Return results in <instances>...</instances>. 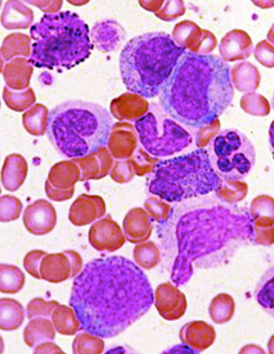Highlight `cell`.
Segmentation results:
<instances>
[{
    "instance_id": "25",
    "label": "cell",
    "mask_w": 274,
    "mask_h": 354,
    "mask_svg": "<svg viewBox=\"0 0 274 354\" xmlns=\"http://www.w3.org/2000/svg\"><path fill=\"white\" fill-rule=\"evenodd\" d=\"M23 306L14 299L2 298L0 301V328L3 331L19 330L24 322Z\"/></svg>"
},
{
    "instance_id": "21",
    "label": "cell",
    "mask_w": 274,
    "mask_h": 354,
    "mask_svg": "<svg viewBox=\"0 0 274 354\" xmlns=\"http://www.w3.org/2000/svg\"><path fill=\"white\" fill-rule=\"evenodd\" d=\"M81 177V170L75 162H60L52 167L47 183L55 189L68 192Z\"/></svg>"
},
{
    "instance_id": "20",
    "label": "cell",
    "mask_w": 274,
    "mask_h": 354,
    "mask_svg": "<svg viewBox=\"0 0 274 354\" xmlns=\"http://www.w3.org/2000/svg\"><path fill=\"white\" fill-rule=\"evenodd\" d=\"M121 127H115L114 131L110 133L109 142V151L112 157L117 160H127L132 157L137 147V139L132 127L129 129H121Z\"/></svg>"
},
{
    "instance_id": "22",
    "label": "cell",
    "mask_w": 274,
    "mask_h": 354,
    "mask_svg": "<svg viewBox=\"0 0 274 354\" xmlns=\"http://www.w3.org/2000/svg\"><path fill=\"white\" fill-rule=\"evenodd\" d=\"M231 80L233 86L238 91L253 93L260 85L261 75L255 65L251 62H243L231 68Z\"/></svg>"
},
{
    "instance_id": "2",
    "label": "cell",
    "mask_w": 274,
    "mask_h": 354,
    "mask_svg": "<svg viewBox=\"0 0 274 354\" xmlns=\"http://www.w3.org/2000/svg\"><path fill=\"white\" fill-rule=\"evenodd\" d=\"M235 91L231 70L219 57L186 52L160 94V105L185 127L200 128L217 120Z\"/></svg>"
},
{
    "instance_id": "3",
    "label": "cell",
    "mask_w": 274,
    "mask_h": 354,
    "mask_svg": "<svg viewBox=\"0 0 274 354\" xmlns=\"http://www.w3.org/2000/svg\"><path fill=\"white\" fill-rule=\"evenodd\" d=\"M241 211L228 208L212 199L188 201L172 208L177 219L178 254L173 263L172 280L184 285L193 275V263L212 252L217 243V231L225 227Z\"/></svg>"
},
{
    "instance_id": "19",
    "label": "cell",
    "mask_w": 274,
    "mask_h": 354,
    "mask_svg": "<svg viewBox=\"0 0 274 354\" xmlns=\"http://www.w3.org/2000/svg\"><path fill=\"white\" fill-rule=\"evenodd\" d=\"M28 172L26 160L19 154L8 156L2 169V185L8 192H17L25 182Z\"/></svg>"
},
{
    "instance_id": "45",
    "label": "cell",
    "mask_w": 274,
    "mask_h": 354,
    "mask_svg": "<svg viewBox=\"0 0 274 354\" xmlns=\"http://www.w3.org/2000/svg\"><path fill=\"white\" fill-rule=\"evenodd\" d=\"M35 353H64L61 348L57 344L52 343V341H48L39 344L34 348Z\"/></svg>"
},
{
    "instance_id": "26",
    "label": "cell",
    "mask_w": 274,
    "mask_h": 354,
    "mask_svg": "<svg viewBox=\"0 0 274 354\" xmlns=\"http://www.w3.org/2000/svg\"><path fill=\"white\" fill-rule=\"evenodd\" d=\"M55 330L62 335L72 336L82 330L81 323L72 306L59 305L51 316Z\"/></svg>"
},
{
    "instance_id": "31",
    "label": "cell",
    "mask_w": 274,
    "mask_h": 354,
    "mask_svg": "<svg viewBox=\"0 0 274 354\" xmlns=\"http://www.w3.org/2000/svg\"><path fill=\"white\" fill-rule=\"evenodd\" d=\"M248 185L239 180L222 179L217 189L215 190L216 197L223 203H237L247 197Z\"/></svg>"
},
{
    "instance_id": "13",
    "label": "cell",
    "mask_w": 274,
    "mask_h": 354,
    "mask_svg": "<svg viewBox=\"0 0 274 354\" xmlns=\"http://www.w3.org/2000/svg\"><path fill=\"white\" fill-rule=\"evenodd\" d=\"M57 222V211L46 200H37L24 211V227L32 235L43 236L52 232Z\"/></svg>"
},
{
    "instance_id": "23",
    "label": "cell",
    "mask_w": 274,
    "mask_h": 354,
    "mask_svg": "<svg viewBox=\"0 0 274 354\" xmlns=\"http://www.w3.org/2000/svg\"><path fill=\"white\" fill-rule=\"evenodd\" d=\"M55 331L52 320L49 318L31 319L24 330V342L29 348H35L39 344L55 340Z\"/></svg>"
},
{
    "instance_id": "35",
    "label": "cell",
    "mask_w": 274,
    "mask_h": 354,
    "mask_svg": "<svg viewBox=\"0 0 274 354\" xmlns=\"http://www.w3.org/2000/svg\"><path fill=\"white\" fill-rule=\"evenodd\" d=\"M59 306L57 301H45L42 298H35L27 305V317L29 320L37 317H51L55 308Z\"/></svg>"
},
{
    "instance_id": "29",
    "label": "cell",
    "mask_w": 274,
    "mask_h": 354,
    "mask_svg": "<svg viewBox=\"0 0 274 354\" xmlns=\"http://www.w3.org/2000/svg\"><path fill=\"white\" fill-rule=\"evenodd\" d=\"M23 271L16 266L1 263L0 266V290L4 295H16L23 288Z\"/></svg>"
},
{
    "instance_id": "14",
    "label": "cell",
    "mask_w": 274,
    "mask_h": 354,
    "mask_svg": "<svg viewBox=\"0 0 274 354\" xmlns=\"http://www.w3.org/2000/svg\"><path fill=\"white\" fill-rule=\"evenodd\" d=\"M106 213V205L99 196L81 195L75 201L69 211L70 222L84 227L99 220Z\"/></svg>"
},
{
    "instance_id": "5",
    "label": "cell",
    "mask_w": 274,
    "mask_h": 354,
    "mask_svg": "<svg viewBox=\"0 0 274 354\" xmlns=\"http://www.w3.org/2000/svg\"><path fill=\"white\" fill-rule=\"evenodd\" d=\"M112 125L106 108L83 100H68L50 112L47 135L60 154L79 159L105 147Z\"/></svg>"
},
{
    "instance_id": "7",
    "label": "cell",
    "mask_w": 274,
    "mask_h": 354,
    "mask_svg": "<svg viewBox=\"0 0 274 354\" xmlns=\"http://www.w3.org/2000/svg\"><path fill=\"white\" fill-rule=\"evenodd\" d=\"M221 183L210 153L204 148L179 157L160 160L149 185L150 193L168 203L201 197L215 192Z\"/></svg>"
},
{
    "instance_id": "27",
    "label": "cell",
    "mask_w": 274,
    "mask_h": 354,
    "mask_svg": "<svg viewBox=\"0 0 274 354\" xmlns=\"http://www.w3.org/2000/svg\"><path fill=\"white\" fill-rule=\"evenodd\" d=\"M203 37V30L197 25L190 21L181 22L175 27L173 32V39L181 47L190 49V52L197 53L201 39Z\"/></svg>"
},
{
    "instance_id": "15",
    "label": "cell",
    "mask_w": 274,
    "mask_h": 354,
    "mask_svg": "<svg viewBox=\"0 0 274 354\" xmlns=\"http://www.w3.org/2000/svg\"><path fill=\"white\" fill-rule=\"evenodd\" d=\"M181 342L195 353H202L215 343L216 333L213 326L204 321H193L181 328Z\"/></svg>"
},
{
    "instance_id": "11",
    "label": "cell",
    "mask_w": 274,
    "mask_h": 354,
    "mask_svg": "<svg viewBox=\"0 0 274 354\" xmlns=\"http://www.w3.org/2000/svg\"><path fill=\"white\" fill-rule=\"evenodd\" d=\"M89 242L100 252H115L125 245L126 238L118 223L107 216L90 227Z\"/></svg>"
},
{
    "instance_id": "36",
    "label": "cell",
    "mask_w": 274,
    "mask_h": 354,
    "mask_svg": "<svg viewBox=\"0 0 274 354\" xmlns=\"http://www.w3.org/2000/svg\"><path fill=\"white\" fill-rule=\"evenodd\" d=\"M130 160L135 174L138 176H144L155 171L157 163L160 162L157 158L150 157L149 153L142 149H138Z\"/></svg>"
},
{
    "instance_id": "12",
    "label": "cell",
    "mask_w": 274,
    "mask_h": 354,
    "mask_svg": "<svg viewBox=\"0 0 274 354\" xmlns=\"http://www.w3.org/2000/svg\"><path fill=\"white\" fill-rule=\"evenodd\" d=\"M155 306L161 317L175 321L185 315L188 304L184 293L168 282L161 283L155 290Z\"/></svg>"
},
{
    "instance_id": "43",
    "label": "cell",
    "mask_w": 274,
    "mask_h": 354,
    "mask_svg": "<svg viewBox=\"0 0 274 354\" xmlns=\"http://www.w3.org/2000/svg\"><path fill=\"white\" fill-rule=\"evenodd\" d=\"M255 231V241L257 245L270 247L274 243V227H253Z\"/></svg>"
},
{
    "instance_id": "50",
    "label": "cell",
    "mask_w": 274,
    "mask_h": 354,
    "mask_svg": "<svg viewBox=\"0 0 274 354\" xmlns=\"http://www.w3.org/2000/svg\"><path fill=\"white\" fill-rule=\"evenodd\" d=\"M268 353L274 354V335L271 336L270 341L268 343Z\"/></svg>"
},
{
    "instance_id": "10",
    "label": "cell",
    "mask_w": 274,
    "mask_h": 354,
    "mask_svg": "<svg viewBox=\"0 0 274 354\" xmlns=\"http://www.w3.org/2000/svg\"><path fill=\"white\" fill-rule=\"evenodd\" d=\"M83 270V260L75 250H65L61 253L47 254L40 266L42 280L52 283L65 282L75 278Z\"/></svg>"
},
{
    "instance_id": "49",
    "label": "cell",
    "mask_w": 274,
    "mask_h": 354,
    "mask_svg": "<svg viewBox=\"0 0 274 354\" xmlns=\"http://www.w3.org/2000/svg\"><path fill=\"white\" fill-rule=\"evenodd\" d=\"M268 41L270 42V44L274 45V24L273 26H271V28L270 29V31L268 32Z\"/></svg>"
},
{
    "instance_id": "4",
    "label": "cell",
    "mask_w": 274,
    "mask_h": 354,
    "mask_svg": "<svg viewBox=\"0 0 274 354\" xmlns=\"http://www.w3.org/2000/svg\"><path fill=\"white\" fill-rule=\"evenodd\" d=\"M187 49L170 35L147 32L133 37L123 48L120 74L129 91L145 99L159 96Z\"/></svg>"
},
{
    "instance_id": "39",
    "label": "cell",
    "mask_w": 274,
    "mask_h": 354,
    "mask_svg": "<svg viewBox=\"0 0 274 354\" xmlns=\"http://www.w3.org/2000/svg\"><path fill=\"white\" fill-rule=\"evenodd\" d=\"M48 253L43 250H32L28 252L25 256L23 261L24 270L29 273L32 277L36 279H41L40 275V266H41L42 260Z\"/></svg>"
},
{
    "instance_id": "24",
    "label": "cell",
    "mask_w": 274,
    "mask_h": 354,
    "mask_svg": "<svg viewBox=\"0 0 274 354\" xmlns=\"http://www.w3.org/2000/svg\"><path fill=\"white\" fill-rule=\"evenodd\" d=\"M250 219L253 227H274V199L271 196H257L251 203Z\"/></svg>"
},
{
    "instance_id": "47",
    "label": "cell",
    "mask_w": 274,
    "mask_h": 354,
    "mask_svg": "<svg viewBox=\"0 0 274 354\" xmlns=\"http://www.w3.org/2000/svg\"><path fill=\"white\" fill-rule=\"evenodd\" d=\"M256 6L262 9H270L274 6V1H253Z\"/></svg>"
},
{
    "instance_id": "1",
    "label": "cell",
    "mask_w": 274,
    "mask_h": 354,
    "mask_svg": "<svg viewBox=\"0 0 274 354\" xmlns=\"http://www.w3.org/2000/svg\"><path fill=\"white\" fill-rule=\"evenodd\" d=\"M155 302L144 271L129 259L110 256L88 263L72 283L70 306L82 330L112 338L144 316Z\"/></svg>"
},
{
    "instance_id": "37",
    "label": "cell",
    "mask_w": 274,
    "mask_h": 354,
    "mask_svg": "<svg viewBox=\"0 0 274 354\" xmlns=\"http://www.w3.org/2000/svg\"><path fill=\"white\" fill-rule=\"evenodd\" d=\"M145 209L153 220H155L160 223L167 222L168 218H170V212H172V207H170L168 203L163 202V200L160 198L158 199L155 197L149 198L146 201Z\"/></svg>"
},
{
    "instance_id": "30",
    "label": "cell",
    "mask_w": 274,
    "mask_h": 354,
    "mask_svg": "<svg viewBox=\"0 0 274 354\" xmlns=\"http://www.w3.org/2000/svg\"><path fill=\"white\" fill-rule=\"evenodd\" d=\"M235 300L227 293H221L215 296L208 308L211 319L217 325L230 322L235 315Z\"/></svg>"
},
{
    "instance_id": "17",
    "label": "cell",
    "mask_w": 274,
    "mask_h": 354,
    "mask_svg": "<svg viewBox=\"0 0 274 354\" xmlns=\"http://www.w3.org/2000/svg\"><path fill=\"white\" fill-rule=\"evenodd\" d=\"M153 230L152 218L142 208H133L125 216L123 221V233L126 241L130 243L138 245L147 242Z\"/></svg>"
},
{
    "instance_id": "32",
    "label": "cell",
    "mask_w": 274,
    "mask_h": 354,
    "mask_svg": "<svg viewBox=\"0 0 274 354\" xmlns=\"http://www.w3.org/2000/svg\"><path fill=\"white\" fill-rule=\"evenodd\" d=\"M133 259L138 267L143 270H153L160 263V251L155 243L147 241L137 245L133 250Z\"/></svg>"
},
{
    "instance_id": "6",
    "label": "cell",
    "mask_w": 274,
    "mask_h": 354,
    "mask_svg": "<svg viewBox=\"0 0 274 354\" xmlns=\"http://www.w3.org/2000/svg\"><path fill=\"white\" fill-rule=\"evenodd\" d=\"M32 52L28 64L46 69H72L90 56L89 27L79 15L45 14L30 29Z\"/></svg>"
},
{
    "instance_id": "34",
    "label": "cell",
    "mask_w": 274,
    "mask_h": 354,
    "mask_svg": "<svg viewBox=\"0 0 274 354\" xmlns=\"http://www.w3.org/2000/svg\"><path fill=\"white\" fill-rule=\"evenodd\" d=\"M240 105L244 112L255 117H266L271 113V105L268 100L255 92L244 95Z\"/></svg>"
},
{
    "instance_id": "28",
    "label": "cell",
    "mask_w": 274,
    "mask_h": 354,
    "mask_svg": "<svg viewBox=\"0 0 274 354\" xmlns=\"http://www.w3.org/2000/svg\"><path fill=\"white\" fill-rule=\"evenodd\" d=\"M258 305L274 318V267L264 273L255 290Z\"/></svg>"
},
{
    "instance_id": "46",
    "label": "cell",
    "mask_w": 274,
    "mask_h": 354,
    "mask_svg": "<svg viewBox=\"0 0 274 354\" xmlns=\"http://www.w3.org/2000/svg\"><path fill=\"white\" fill-rule=\"evenodd\" d=\"M241 353H265V351L262 350V348H259V346L256 345H248L247 346H244L242 350L240 351Z\"/></svg>"
},
{
    "instance_id": "41",
    "label": "cell",
    "mask_w": 274,
    "mask_h": 354,
    "mask_svg": "<svg viewBox=\"0 0 274 354\" xmlns=\"http://www.w3.org/2000/svg\"><path fill=\"white\" fill-rule=\"evenodd\" d=\"M135 174L130 160H119L115 162L114 167L110 170L112 179L119 183L130 182Z\"/></svg>"
},
{
    "instance_id": "44",
    "label": "cell",
    "mask_w": 274,
    "mask_h": 354,
    "mask_svg": "<svg viewBox=\"0 0 274 354\" xmlns=\"http://www.w3.org/2000/svg\"><path fill=\"white\" fill-rule=\"evenodd\" d=\"M45 190H46L48 197L52 201H55V202H63V201L71 199L75 192V189L68 190V192L55 189V188L52 187L47 182L46 185H45Z\"/></svg>"
},
{
    "instance_id": "33",
    "label": "cell",
    "mask_w": 274,
    "mask_h": 354,
    "mask_svg": "<svg viewBox=\"0 0 274 354\" xmlns=\"http://www.w3.org/2000/svg\"><path fill=\"white\" fill-rule=\"evenodd\" d=\"M104 350L105 342L102 337L87 330L77 335L72 342L74 353H102Z\"/></svg>"
},
{
    "instance_id": "48",
    "label": "cell",
    "mask_w": 274,
    "mask_h": 354,
    "mask_svg": "<svg viewBox=\"0 0 274 354\" xmlns=\"http://www.w3.org/2000/svg\"><path fill=\"white\" fill-rule=\"evenodd\" d=\"M268 136H270V145L271 152H273V156L274 158V120L271 122L270 131H268Z\"/></svg>"
},
{
    "instance_id": "9",
    "label": "cell",
    "mask_w": 274,
    "mask_h": 354,
    "mask_svg": "<svg viewBox=\"0 0 274 354\" xmlns=\"http://www.w3.org/2000/svg\"><path fill=\"white\" fill-rule=\"evenodd\" d=\"M211 160L222 179L242 180L255 165V149L243 133L226 129L212 140Z\"/></svg>"
},
{
    "instance_id": "18",
    "label": "cell",
    "mask_w": 274,
    "mask_h": 354,
    "mask_svg": "<svg viewBox=\"0 0 274 354\" xmlns=\"http://www.w3.org/2000/svg\"><path fill=\"white\" fill-rule=\"evenodd\" d=\"M81 170L80 180H99L112 170V158L106 147L88 155L86 157L72 159Z\"/></svg>"
},
{
    "instance_id": "38",
    "label": "cell",
    "mask_w": 274,
    "mask_h": 354,
    "mask_svg": "<svg viewBox=\"0 0 274 354\" xmlns=\"http://www.w3.org/2000/svg\"><path fill=\"white\" fill-rule=\"evenodd\" d=\"M22 211V203L14 196L5 195L1 198V219L2 223L12 222L19 219Z\"/></svg>"
},
{
    "instance_id": "8",
    "label": "cell",
    "mask_w": 274,
    "mask_h": 354,
    "mask_svg": "<svg viewBox=\"0 0 274 354\" xmlns=\"http://www.w3.org/2000/svg\"><path fill=\"white\" fill-rule=\"evenodd\" d=\"M135 128L145 151L155 158L183 151L193 140L192 134L158 104H153L147 113L138 118Z\"/></svg>"
},
{
    "instance_id": "40",
    "label": "cell",
    "mask_w": 274,
    "mask_h": 354,
    "mask_svg": "<svg viewBox=\"0 0 274 354\" xmlns=\"http://www.w3.org/2000/svg\"><path fill=\"white\" fill-rule=\"evenodd\" d=\"M253 54L256 60L266 68L274 67V46L268 40H262L256 45Z\"/></svg>"
},
{
    "instance_id": "16",
    "label": "cell",
    "mask_w": 274,
    "mask_h": 354,
    "mask_svg": "<svg viewBox=\"0 0 274 354\" xmlns=\"http://www.w3.org/2000/svg\"><path fill=\"white\" fill-rule=\"evenodd\" d=\"M253 50V40L248 32L237 29L227 32L221 40L219 47L221 59L225 62L247 59Z\"/></svg>"
},
{
    "instance_id": "42",
    "label": "cell",
    "mask_w": 274,
    "mask_h": 354,
    "mask_svg": "<svg viewBox=\"0 0 274 354\" xmlns=\"http://www.w3.org/2000/svg\"><path fill=\"white\" fill-rule=\"evenodd\" d=\"M220 130L219 120H213V122L199 128V131L196 134V145L198 147H207L208 144L218 134Z\"/></svg>"
},
{
    "instance_id": "51",
    "label": "cell",
    "mask_w": 274,
    "mask_h": 354,
    "mask_svg": "<svg viewBox=\"0 0 274 354\" xmlns=\"http://www.w3.org/2000/svg\"><path fill=\"white\" fill-rule=\"evenodd\" d=\"M273 105H274V96H273Z\"/></svg>"
}]
</instances>
